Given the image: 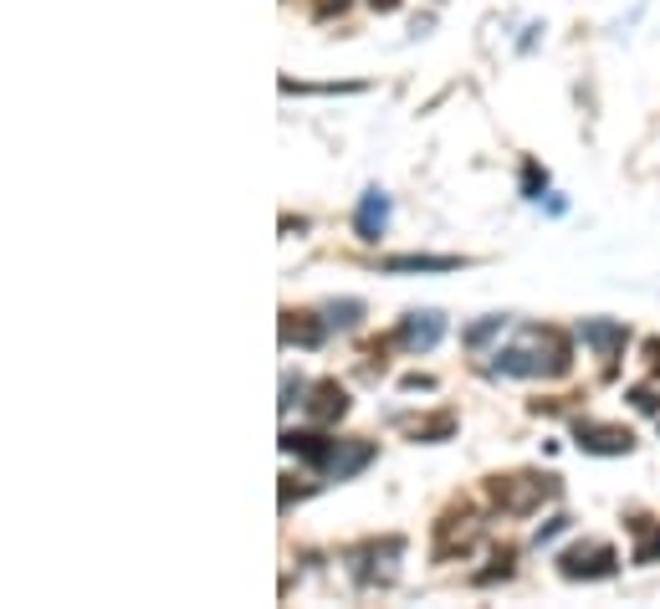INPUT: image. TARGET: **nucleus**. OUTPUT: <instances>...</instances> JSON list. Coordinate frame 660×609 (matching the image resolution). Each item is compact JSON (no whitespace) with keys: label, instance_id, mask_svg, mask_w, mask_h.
<instances>
[{"label":"nucleus","instance_id":"f3484780","mask_svg":"<svg viewBox=\"0 0 660 609\" xmlns=\"http://www.w3.org/2000/svg\"><path fill=\"white\" fill-rule=\"evenodd\" d=\"M512 548H502V554H497V558H491V569H481V574H476V583H491V579H512Z\"/></svg>","mask_w":660,"mask_h":609},{"label":"nucleus","instance_id":"4468645a","mask_svg":"<svg viewBox=\"0 0 660 609\" xmlns=\"http://www.w3.org/2000/svg\"><path fill=\"white\" fill-rule=\"evenodd\" d=\"M461 256H425V252H409V256H389L384 272H456Z\"/></svg>","mask_w":660,"mask_h":609},{"label":"nucleus","instance_id":"6e6552de","mask_svg":"<svg viewBox=\"0 0 660 609\" xmlns=\"http://www.w3.org/2000/svg\"><path fill=\"white\" fill-rule=\"evenodd\" d=\"M369 461H374V440H333V456H328V466H323V477L348 481V477H358Z\"/></svg>","mask_w":660,"mask_h":609},{"label":"nucleus","instance_id":"412c9836","mask_svg":"<svg viewBox=\"0 0 660 609\" xmlns=\"http://www.w3.org/2000/svg\"><path fill=\"white\" fill-rule=\"evenodd\" d=\"M297 395H307V385L287 374V379H282V410H292V405H297Z\"/></svg>","mask_w":660,"mask_h":609},{"label":"nucleus","instance_id":"39448f33","mask_svg":"<svg viewBox=\"0 0 660 609\" xmlns=\"http://www.w3.org/2000/svg\"><path fill=\"white\" fill-rule=\"evenodd\" d=\"M573 440H579V450H589V456H630L634 450L630 425H609V420H579L573 425Z\"/></svg>","mask_w":660,"mask_h":609},{"label":"nucleus","instance_id":"6ab92c4d","mask_svg":"<svg viewBox=\"0 0 660 609\" xmlns=\"http://www.w3.org/2000/svg\"><path fill=\"white\" fill-rule=\"evenodd\" d=\"M307 11H313L317 21H333V16L348 11V0H307Z\"/></svg>","mask_w":660,"mask_h":609},{"label":"nucleus","instance_id":"2eb2a0df","mask_svg":"<svg viewBox=\"0 0 660 609\" xmlns=\"http://www.w3.org/2000/svg\"><path fill=\"white\" fill-rule=\"evenodd\" d=\"M415 440H450L456 436V415L440 410V415H420V420H399Z\"/></svg>","mask_w":660,"mask_h":609},{"label":"nucleus","instance_id":"f03ea898","mask_svg":"<svg viewBox=\"0 0 660 609\" xmlns=\"http://www.w3.org/2000/svg\"><path fill=\"white\" fill-rule=\"evenodd\" d=\"M558 497V477H542V471H507V477H487V503L507 517H528L542 503Z\"/></svg>","mask_w":660,"mask_h":609},{"label":"nucleus","instance_id":"20e7f679","mask_svg":"<svg viewBox=\"0 0 660 609\" xmlns=\"http://www.w3.org/2000/svg\"><path fill=\"white\" fill-rule=\"evenodd\" d=\"M476 532H481V517H476L471 503L446 507V512H440V522H436V558L446 564V558L466 554V548L476 544Z\"/></svg>","mask_w":660,"mask_h":609},{"label":"nucleus","instance_id":"f257e3e1","mask_svg":"<svg viewBox=\"0 0 660 609\" xmlns=\"http://www.w3.org/2000/svg\"><path fill=\"white\" fill-rule=\"evenodd\" d=\"M573 364V348L558 328H522L517 344L491 354V374H517V379H558Z\"/></svg>","mask_w":660,"mask_h":609},{"label":"nucleus","instance_id":"423d86ee","mask_svg":"<svg viewBox=\"0 0 660 609\" xmlns=\"http://www.w3.org/2000/svg\"><path fill=\"white\" fill-rule=\"evenodd\" d=\"M446 338V318H440L436 307H425V313H405V323L395 328V344L405 354H430V348Z\"/></svg>","mask_w":660,"mask_h":609},{"label":"nucleus","instance_id":"a211bd4d","mask_svg":"<svg viewBox=\"0 0 660 609\" xmlns=\"http://www.w3.org/2000/svg\"><path fill=\"white\" fill-rule=\"evenodd\" d=\"M502 323H507V318H481L476 328H466V344H471V348H481V344L491 338V333H502Z\"/></svg>","mask_w":660,"mask_h":609},{"label":"nucleus","instance_id":"1a4fd4ad","mask_svg":"<svg viewBox=\"0 0 660 609\" xmlns=\"http://www.w3.org/2000/svg\"><path fill=\"white\" fill-rule=\"evenodd\" d=\"M579 338L595 348L599 358H615V354H625V344H630V328H625V323H615V318H583L579 323Z\"/></svg>","mask_w":660,"mask_h":609},{"label":"nucleus","instance_id":"9b49d317","mask_svg":"<svg viewBox=\"0 0 660 609\" xmlns=\"http://www.w3.org/2000/svg\"><path fill=\"white\" fill-rule=\"evenodd\" d=\"M323 338H328V318L317 323L313 313H292V307L282 313V344H287V348L292 344H297V348H317Z\"/></svg>","mask_w":660,"mask_h":609},{"label":"nucleus","instance_id":"b1692460","mask_svg":"<svg viewBox=\"0 0 660 609\" xmlns=\"http://www.w3.org/2000/svg\"><path fill=\"white\" fill-rule=\"evenodd\" d=\"M646 358H650V369L660 374V338H650V344H646Z\"/></svg>","mask_w":660,"mask_h":609},{"label":"nucleus","instance_id":"4be33fe9","mask_svg":"<svg viewBox=\"0 0 660 609\" xmlns=\"http://www.w3.org/2000/svg\"><path fill=\"white\" fill-rule=\"evenodd\" d=\"M563 528H568V517H548V522L538 528V548H542V544H554V538H558Z\"/></svg>","mask_w":660,"mask_h":609},{"label":"nucleus","instance_id":"9d476101","mask_svg":"<svg viewBox=\"0 0 660 609\" xmlns=\"http://www.w3.org/2000/svg\"><path fill=\"white\" fill-rule=\"evenodd\" d=\"M384 225H389V195H384V190H364V200H358V215H354L358 241H379Z\"/></svg>","mask_w":660,"mask_h":609},{"label":"nucleus","instance_id":"f8f14e48","mask_svg":"<svg viewBox=\"0 0 660 609\" xmlns=\"http://www.w3.org/2000/svg\"><path fill=\"white\" fill-rule=\"evenodd\" d=\"M282 450H292V456H303L313 471H323L333 456V440L317 436V430H282Z\"/></svg>","mask_w":660,"mask_h":609},{"label":"nucleus","instance_id":"ddd939ff","mask_svg":"<svg viewBox=\"0 0 660 609\" xmlns=\"http://www.w3.org/2000/svg\"><path fill=\"white\" fill-rule=\"evenodd\" d=\"M630 532H634V564H656L660 558V517H630Z\"/></svg>","mask_w":660,"mask_h":609},{"label":"nucleus","instance_id":"5701e85b","mask_svg":"<svg viewBox=\"0 0 660 609\" xmlns=\"http://www.w3.org/2000/svg\"><path fill=\"white\" fill-rule=\"evenodd\" d=\"M405 389H436V379L430 374H405Z\"/></svg>","mask_w":660,"mask_h":609},{"label":"nucleus","instance_id":"0eeeda50","mask_svg":"<svg viewBox=\"0 0 660 609\" xmlns=\"http://www.w3.org/2000/svg\"><path fill=\"white\" fill-rule=\"evenodd\" d=\"M307 420L313 425H333L348 415V389L338 385V379H317V385H307Z\"/></svg>","mask_w":660,"mask_h":609},{"label":"nucleus","instance_id":"aec40b11","mask_svg":"<svg viewBox=\"0 0 660 609\" xmlns=\"http://www.w3.org/2000/svg\"><path fill=\"white\" fill-rule=\"evenodd\" d=\"M542 185H548V174H542L538 164L528 160V170H522V195H532V200H538V190H542Z\"/></svg>","mask_w":660,"mask_h":609},{"label":"nucleus","instance_id":"dca6fc26","mask_svg":"<svg viewBox=\"0 0 660 609\" xmlns=\"http://www.w3.org/2000/svg\"><path fill=\"white\" fill-rule=\"evenodd\" d=\"M323 313H328V328H358V318H364V303H358V297H344V303H328L323 307Z\"/></svg>","mask_w":660,"mask_h":609},{"label":"nucleus","instance_id":"393cba45","mask_svg":"<svg viewBox=\"0 0 660 609\" xmlns=\"http://www.w3.org/2000/svg\"><path fill=\"white\" fill-rule=\"evenodd\" d=\"M369 6H374V11H379V16H389V11H399V0H369Z\"/></svg>","mask_w":660,"mask_h":609},{"label":"nucleus","instance_id":"7ed1b4c3","mask_svg":"<svg viewBox=\"0 0 660 609\" xmlns=\"http://www.w3.org/2000/svg\"><path fill=\"white\" fill-rule=\"evenodd\" d=\"M558 574L563 579H573V583H589V579H615L620 574V554L609 544H573V548H563L558 554Z\"/></svg>","mask_w":660,"mask_h":609}]
</instances>
